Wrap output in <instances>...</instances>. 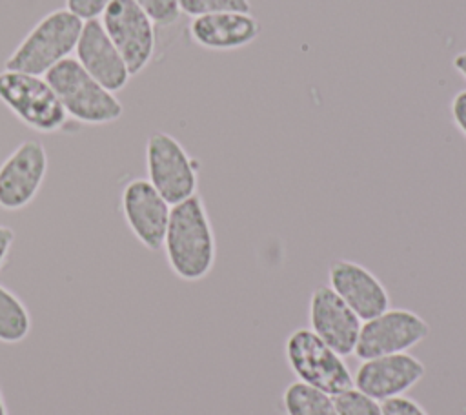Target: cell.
Masks as SVG:
<instances>
[{"label": "cell", "mask_w": 466, "mask_h": 415, "mask_svg": "<svg viewBox=\"0 0 466 415\" xmlns=\"http://www.w3.org/2000/svg\"><path fill=\"white\" fill-rule=\"evenodd\" d=\"M0 415H9V410H7V404H5V399H4L2 388H0Z\"/></svg>", "instance_id": "obj_26"}, {"label": "cell", "mask_w": 466, "mask_h": 415, "mask_svg": "<svg viewBox=\"0 0 466 415\" xmlns=\"http://www.w3.org/2000/svg\"><path fill=\"white\" fill-rule=\"evenodd\" d=\"M284 355L300 382L331 397L353 388V373L344 357L322 342L309 328H297L286 337Z\"/></svg>", "instance_id": "obj_4"}, {"label": "cell", "mask_w": 466, "mask_h": 415, "mask_svg": "<svg viewBox=\"0 0 466 415\" xmlns=\"http://www.w3.org/2000/svg\"><path fill=\"white\" fill-rule=\"evenodd\" d=\"M111 2L113 0H66V9L78 16L82 22L100 20Z\"/></svg>", "instance_id": "obj_21"}, {"label": "cell", "mask_w": 466, "mask_h": 415, "mask_svg": "<svg viewBox=\"0 0 466 415\" xmlns=\"http://www.w3.org/2000/svg\"><path fill=\"white\" fill-rule=\"evenodd\" d=\"M384 415H428V411L411 397L400 395L382 402Z\"/></svg>", "instance_id": "obj_22"}, {"label": "cell", "mask_w": 466, "mask_h": 415, "mask_svg": "<svg viewBox=\"0 0 466 415\" xmlns=\"http://www.w3.org/2000/svg\"><path fill=\"white\" fill-rule=\"evenodd\" d=\"M102 27L124 58L131 76L151 62L157 46L153 20L135 0H113L100 16Z\"/></svg>", "instance_id": "obj_8"}, {"label": "cell", "mask_w": 466, "mask_h": 415, "mask_svg": "<svg viewBox=\"0 0 466 415\" xmlns=\"http://www.w3.org/2000/svg\"><path fill=\"white\" fill-rule=\"evenodd\" d=\"M84 22L71 11L55 9L40 18L4 62L7 71L44 76L75 51Z\"/></svg>", "instance_id": "obj_2"}, {"label": "cell", "mask_w": 466, "mask_h": 415, "mask_svg": "<svg viewBox=\"0 0 466 415\" xmlns=\"http://www.w3.org/2000/svg\"><path fill=\"white\" fill-rule=\"evenodd\" d=\"M0 102L29 129L44 135L64 127L67 115L46 80L40 75L22 71H0Z\"/></svg>", "instance_id": "obj_5"}, {"label": "cell", "mask_w": 466, "mask_h": 415, "mask_svg": "<svg viewBox=\"0 0 466 415\" xmlns=\"http://www.w3.org/2000/svg\"><path fill=\"white\" fill-rule=\"evenodd\" d=\"M262 24L253 13H215L191 18V40L209 51H235L253 44Z\"/></svg>", "instance_id": "obj_15"}, {"label": "cell", "mask_w": 466, "mask_h": 415, "mask_svg": "<svg viewBox=\"0 0 466 415\" xmlns=\"http://www.w3.org/2000/svg\"><path fill=\"white\" fill-rule=\"evenodd\" d=\"M424 375V362L404 351L360 360L353 373V386L368 397L384 402L410 391Z\"/></svg>", "instance_id": "obj_11"}, {"label": "cell", "mask_w": 466, "mask_h": 415, "mask_svg": "<svg viewBox=\"0 0 466 415\" xmlns=\"http://www.w3.org/2000/svg\"><path fill=\"white\" fill-rule=\"evenodd\" d=\"M15 240H16V231L11 226L0 222V271L5 266L7 258L11 257Z\"/></svg>", "instance_id": "obj_24"}, {"label": "cell", "mask_w": 466, "mask_h": 415, "mask_svg": "<svg viewBox=\"0 0 466 415\" xmlns=\"http://www.w3.org/2000/svg\"><path fill=\"white\" fill-rule=\"evenodd\" d=\"M180 13L191 18L215 13H251L249 0H178Z\"/></svg>", "instance_id": "obj_18"}, {"label": "cell", "mask_w": 466, "mask_h": 415, "mask_svg": "<svg viewBox=\"0 0 466 415\" xmlns=\"http://www.w3.org/2000/svg\"><path fill=\"white\" fill-rule=\"evenodd\" d=\"M162 249L169 271L184 282H198L211 273L217 240L204 198L198 193L171 206Z\"/></svg>", "instance_id": "obj_1"}, {"label": "cell", "mask_w": 466, "mask_h": 415, "mask_svg": "<svg viewBox=\"0 0 466 415\" xmlns=\"http://www.w3.org/2000/svg\"><path fill=\"white\" fill-rule=\"evenodd\" d=\"M450 111H451V120L455 127L466 137V89H461L453 95Z\"/></svg>", "instance_id": "obj_23"}, {"label": "cell", "mask_w": 466, "mask_h": 415, "mask_svg": "<svg viewBox=\"0 0 466 415\" xmlns=\"http://www.w3.org/2000/svg\"><path fill=\"white\" fill-rule=\"evenodd\" d=\"M75 60L111 93L124 89L131 78L124 58L100 20L84 22L75 47Z\"/></svg>", "instance_id": "obj_14"}, {"label": "cell", "mask_w": 466, "mask_h": 415, "mask_svg": "<svg viewBox=\"0 0 466 415\" xmlns=\"http://www.w3.org/2000/svg\"><path fill=\"white\" fill-rule=\"evenodd\" d=\"M49 169L44 144L36 138L22 140L0 162V209L20 211L35 202Z\"/></svg>", "instance_id": "obj_7"}, {"label": "cell", "mask_w": 466, "mask_h": 415, "mask_svg": "<svg viewBox=\"0 0 466 415\" xmlns=\"http://www.w3.org/2000/svg\"><path fill=\"white\" fill-rule=\"evenodd\" d=\"M67 116L87 126H106L124 115L115 93L98 84L73 56L58 62L46 75Z\"/></svg>", "instance_id": "obj_3"}, {"label": "cell", "mask_w": 466, "mask_h": 415, "mask_svg": "<svg viewBox=\"0 0 466 415\" xmlns=\"http://www.w3.org/2000/svg\"><path fill=\"white\" fill-rule=\"evenodd\" d=\"M280 402L284 415H337L331 395L300 380L284 388Z\"/></svg>", "instance_id": "obj_17"}, {"label": "cell", "mask_w": 466, "mask_h": 415, "mask_svg": "<svg viewBox=\"0 0 466 415\" xmlns=\"http://www.w3.org/2000/svg\"><path fill=\"white\" fill-rule=\"evenodd\" d=\"M430 335V324L415 311L388 308L377 317L364 320L359 331L355 355L360 360L404 353Z\"/></svg>", "instance_id": "obj_9"}, {"label": "cell", "mask_w": 466, "mask_h": 415, "mask_svg": "<svg viewBox=\"0 0 466 415\" xmlns=\"http://www.w3.org/2000/svg\"><path fill=\"white\" fill-rule=\"evenodd\" d=\"M337 415H384L382 402L359 391L355 386L335 395Z\"/></svg>", "instance_id": "obj_19"}, {"label": "cell", "mask_w": 466, "mask_h": 415, "mask_svg": "<svg viewBox=\"0 0 466 415\" xmlns=\"http://www.w3.org/2000/svg\"><path fill=\"white\" fill-rule=\"evenodd\" d=\"M328 282L360 320H370L390 308L386 286L371 269L355 260H333L328 268Z\"/></svg>", "instance_id": "obj_13"}, {"label": "cell", "mask_w": 466, "mask_h": 415, "mask_svg": "<svg viewBox=\"0 0 466 415\" xmlns=\"http://www.w3.org/2000/svg\"><path fill=\"white\" fill-rule=\"evenodd\" d=\"M171 206L151 186L147 178L137 177L124 184L120 193V213L137 242L151 253H158L169 222Z\"/></svg>", "instance_id": "obj_10"}, {"label": "cell", "mask_w": 466, "mask_h": 415, "mask_svg": "<svg viewBox=\"0 0 466 415\" xmlns=\"http://www.w3.org/2000/svg\"><path fill=\"white\" fill-rule=\"evenodd\" d=\"M144 160L146 178L169 206L197 193L200 162L173 135L153 131L146 140Z\"/></svg>", "instance_id": "obj_6"}, {"label": "cell", "mask_w": 466, "mask_h": 415, "mask_svg": "<svg viewBox=\"0 0 466 415\" xmlns=\"http://www.w3.org/2000/svg\"><path fill=\"white\" fill-rule=\"evenodd\" d=\"M308 322L309 329L339 355L348 357L355 353L362 322L328 284L317 286L311 291Z\"/></svg>", "instance_id": "obj_12"}, {"label": "cell", "mask_w": 466, "mask_h": 415, "mask_svg": "<svg viewBox=\"0 0 466 415\" xmlns=\"http://www.w3.org/2000/svg\"><path fill=\"white\" fill-rule=\"evenodd\" d=\"M155 25L169 27L180 18L178 0H135Z\"/></svg>", "instance_id": "obj_20"}, {"label": "cell", "mask_w": 466, "mask_h": 415, "mask_svg": "<svg viewBox=\"0 0 466 415\" xmlns=\"http://www.w3.org/2000/svg\"><path fill=\"white\" fill-rule=\"evenodd\" d=\"M31 313L24 300L0 284V344L18 346L31 333Z\"/></svg>", "instance_id": "obj_16"}, {"label": "cell", "mask_w": 466, "mask_h": 415, "mask_svg": "<svg viewBox=\"0 0 466 415\" xmlns=\"http://www.w3.org/2000/svg\"><path fill=\"white\" fill-rule=\"evenodd\" d=\"M451 64H453V69L466 80V51L457 53V55L453 56Z\"/></svg>", "instance_id": "obj_25"}]
</instances>
